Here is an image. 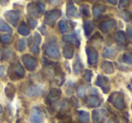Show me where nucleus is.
Wrapping results in <instances>:
<instances>
[{
  "label": "nucleus",
  "instance_id": "1",
  "mask_svg": "<svg viewBox=\"0 0 132 123\" xmlns=\"http://www.w3.org/2000/svg\"><path fill=\"white\" fill-rule=\"evenodd\" d=\"M109 102L111 103L115 109L119 110H124L126 109L124 94L119 92H114L109 97Z\"/></svg>",
  "mask_w": 132,
  "mask_h": 123
},
{
  "label": "nucleus",
  "instance_id": "2",
  "mask_svg": "<svg viewBox=\"0 0 132 123\" xmlns=\"http://www.w3.org/2000/svg\"><path fill=\"white\" fill-rule=\"evenodd\" d=\"M9 76L12 80L22 79L24 76V70L23 66L19 63H15L10 66L9 68Z\"/></svg>",
  "mask_w": 132,
  "mask_h": 123
},
{
  "label": "nucleus",
  "instance_id": "3",
  "mask_svg": "<svg viewBox=\"0 0 132 123\" xmlns=\"http://www.w3.org/2000/svg\"><path fill=\"white\" fill-rule=\"evenodd\" d=\"M44 53L49 58L52 59H59L60 57V50L58 46L53 43H49L44 47Z\"/></svg>",
  "mask_w": 132,
  "mask_h": 123
},
{
  "label": "nucleus",
  "instance_id": "4",
  "mask_svg": "<svg viewBox=\"0 0 132 123\" xmlns=\"http://www.w3.org/2000/svg\"><path fill=\"white\" fill-rule=\"evenodd\" d=\"M61 11L58 9H54L49 11L45 14V17H44V22L45 24H47L50 26H54V23L56 22V20H58V18L61 17Z\"/></svg>",
  "mask_w": 132,
  "mask_h": 123
},
{
  "label": "nucleus",
  "instance_id": "5",
  "mask_svg": "<svg viewBox=\"0 0 132 123\" xmlns=\"http://www.w3.org/2000/svg\"><path fill=\"white\" fill-rule=\"evenodd\" d=\"M23 63H24V67L27 69L28 71H33L35 70V68L37 67V61L35 57L31 56L29 54H24L22 57Z\"/></svg>",
  "mask_w": 132,
  "mask_h": 123
},
{
  "label": "nucleus",
  "instance_id": "6",
  "mask_svg": "<svg viewBox=\"0 0 132 123\" xmlns=\"http://www.w3.org/2000/svg\"><path fill=\"white\" fill-rule=\"evenodd\" d=\"M44 116L43 111L37 107L33 108L30 114V122L31 123H44Z\"/></svg>",
  "mask_w": 132,
  "mask_h": 123
},
{
  "label": "nucleus",
  "instance_id": "7",
  "mask_svg": "<svg viewBox=\"0 0 132 123\" xmlns=\"http://www.w3.org/2000/svg\"><path fill=\"white\" fill-rule=\"evenodd\" d=\"M44 92V86L40 84H33L30 85V86L26 87V94L29 97H35V96H38L41 95Z\"/></svg>",
  "mask_w": 132,
  "mask_h": 123
},
{
  "label": "nucleus",
  "instance_id": "8",
  "mask_svg": "<svg viewBox=\"0 0 132 123\" xmlns=\"http://www.w3.org/2000/svg\"><path fill=\"white\" fill-rule=\"evenodd\" d=\"M95 84L97 86H99L100 88H101V90L103 91L104 93H108L110 92V80L106 76L99 75L95 81Z\"/></svg>",
  "mask_w": 132,
  "mask_h": 123
},
{
  "label": "nucleus",
  "instance_id": "9",
  "mask_svg": "<svg viewBox=\"0 0 132 123\" xmlns=\"http://www.w3.org/2000/svg\"><path fill=\"white\" fill-rule=\"evenodd\" d=\"M108 112L104 109H100V110H94L92 111V121L93 123H101L106 119Z\"/></svg>",
  "mask_w": 132,
  "mask_h": 123
},
{
  "label": "nucleus",
  "instance_id": "10",
  "mask_svg": "<svg viewBox=\"0 0 132 123\" xmlns=\"http://www.w3.org/2000/svg\"><path fill=\"white\" fill-rule=\"evenodd\" d=\"M101 97L98 96V94H92V95H90L86 100H85V103L86 105L89 107V108H96V107H99L100 105L101 104Z\"/></svg>",
  "mask_w": 132,
  "mask_h": 123
},
{
  "label": "nucleus",
  "instance_id": "11",
  "mask_svg": "<svg viewBox=\"0 0 132 123\" xmlns=\"http://www.w3.org/2000/svg\"><path fill=\"white\" fill-rule=\"evenodd\" d=\"M86 53L88 57V63L90 65H95L98 62V53L94 48L87 46Z\"/></svg>",
  "mask_w": 132,
  "mask_h": 123
},
{
  "label": "nucleus",
  "instance_id": "12",
  "mask_svg": "<svg viewBox=\"0 0 132 123\" xmlns=\"http://www.w3.org/2000/svg\"><path fill=\"white\" fill-rule=\"evenodd\" d=\"M116 24H116V21L114 19H109V20L101 22L99 24V28L103 33H109L116 27Z\"/></svg>",
  "mask_w": 132,
  "mask_h": 123
},
{
  "label": "nucleus",
  "instance_id": "13",
  "mask_svg": "<svg viewBox=\"0 0 132 123\" xmlns=\"http://www.w3.org/2000/svg\"><path fill=\"white\" fill-rule=\"evenodd\" d=\"M7 22H9L10 24H12L13 26H16L17 22L19 21L20 18V13L18 11H15V10H11V11H7L5 14Z\"/></svg>",
  "mask_w": 132,
  "mask_h": 123
},
{
  "label": "nucleus",
  "instance_id": "14",
  "mask_svg": "<svg viewBox=\"0 0 132 123\" xmlns=\"http://www.w3.org/2000/svg\"><path fill=\"white\" fill-rule=\"evenodd\" d=\"M41 41H42L41 35L38 33H35L33 37V44H31V47H30V50L33 53H35V54L39 53V52H40L39 45L41 44Z\"/></svg>",
  "mask_w": 132,
  "mask_h": 123
},
{
  "label": "nucleus",
  "instance_id": "15",
  "mask_svg": "<svg viewBox=\"0 0 132 123\" xmlns=\"http://www.w3.org/2000/svg\"><path fill=\"white\" fill-rule=\"evenodd\" d=\"M107 7L106 6L102 4H96L94 5L93 6V9H92V12H93V15H94V18L95 19H98L99 17H101L103 13L106 11Z\"/></svg>",
  "mask_w": 132,
  "mask_h": 123
},
{
  "label": "nucleus",
  "instance_id": "16",
  "mask_svg": "<svg viewBox=\"0 0 132 123\" xmlns=\"http://www.w3.org/2000/svg\"><path fill=\"white\" fill-rule=\"evenodd\" d=\"M63 41L69 44H72V45H75V46L80 45V40L77 37V35H76V34L74 33L68 35H65L63 37Z\"/></svg>",
  "mask_w": 132,
  "mask_h": 123
},
{
  "label": "nucleus",
  "instance_id": "17",
  "mask_svg": "<svg viewBox=\"0 0 132 123\" xmlns=\"http://www.w3.org/2000/svg\"><path fill=\"white\" fill-rule=\"evenodd\" d=\"M67 15H70V17H75V18H79L80 17L79 12H78L77 8L75 7V6H74L72 1H69L67 3Z\"/></svg>",
  "mask_w": 132,
  "mask_h": 123
},
{
  "label": "nucleus",
  "instance_id": "18",
  "mask_svg": "<svg viewBox=\"0 0 132 123\" xmlns=\"http://www.w3.org/2000/svg\"><path fill=\"white\" fill-rule=\"evenodd\" d=\"M72 67H73V72L76 75H78V74H80L81 72H82L83 63H81V58H80L79 55H76L75 60H74V62H73V66Z\"/></svg>",
  "mask_w": 132,
  "mask_h": 123
},
{
  "label": "nucleus",
  "instance_id": "19",
  "mask_svg": "<svg viewBox=\"0 0 132 123\" xmlns=\"http://www.w3.org/2000/svg\"><path fill=\"white\" fill-rule=\"evenodd\" d=\"M62 54L66 59H72L74 54V48L72 44H66L62 49Z\"/></svg>",
  "mask_w": 132,
  "mask_h": 123
},
{
  "label": "nucleus",
  "instance_id": "20",
  "mask_svg": "<svg viewBox=\"0 0 132 123\" xmlns=\"http://www.w3.org/2000/svg\"><path fill=\"white\" fill-rule=\"evenodd\" d=\"M114 39L115 41L118 43L119 44H125L127 42V37H126V34L123 31H118L117 33L114 35Z\"/></svg>",
  "mask_w": 132,
  "mask_h": 123
},
{
  "label": "nucleus",
  "instance_id": "21",
  "mask_svg": "<svg viewBox=\"0 0 132 123\" xmlns=\"http://www.w3.org/2000/svg\"><path fill=\"white\" fill-rule=\"evenodd\" d=\"M101 69L103 70V72L105 73H108V74H111L114 72V66H113V63L109 62V61H105L103 62L102 64H101Z\"/></svg>",
  "mask_w": 132,
  "mask_h": 123
},
{
  "label": "nucleus",
  "instance_id": "22",
  "mask_svg": "<svg viewBox=\"0 0 132 123\" xmlns=\"http://www.w3.org/2000/svg\"><path fill=\"white\" fill-rule=\"evenodd\" d=\"M5 92H6V95L8 99L12 100L15 96V87L13 83H8L6 85V89H5Z\"/></svg>",
  "mask_w": 132,
  "mask_h": 123
},
{
  "label": "nucleus",
  "instance_id": "23",
  "mask_svg": "<svg viewBox=\"0 0 132 123\" xmlns=\"http://www.w3.org/2000/svg\"><path fill=\"white\" fill-rule=\"evenodd\" d=\"M28 13L34 17H40V13H39L38 9L35 3H30L28 5Z\"/></svg>",
  "mask_w": 132,
  "mask_h": 123
},
{
  "label": "nucleus",
  "instance_id": "24",
  "mask_svg": "<svg viewBox=\"0 0 132 123\" xmlns=\"http://www.w3.org/2000/svg\"><path fill=\"white\" fill-rule=\"evenodd\" d=\"M78 113V120L81 123H87L90 119V115L88 112L84 111V110H79Z\"/></svg>",
  "mask_w": 132,
  "mask_h": 123
},
{
  "label": "nucleus",
  "instance_id": "25",
  "mask_svg": "<svg viewBox=\"0 0 132 123\" xmlns=\"http://www.w3.org/2000/svg\"><path fill=\"white\" fill-rule=\"evenodd\" d=\"M117 54V51L113 47H108L103 52V57L105 58H113Z\"/></svg>",
  "mask_w": 132,
  "mask_h": 123
},
{
  "label": "nucleus",
  "instance_id": "26",
  "mask_svg": "<svg viewBox=\"0 0 132 123\" xmlns=\"http://www.w3.org/2000/svg\"><path fill=\"white\" fill-rule=\"evenodd\" d=\"M61 94H62V91H61L60 89L53 88L51 91H50V93H49L48 98H50L52 101H53V100H55V99H58V98L61 96Z\"/></svg>",
  "mask_w": 132,
  "mask_h": 123
},
{
  "label": "nucleus",
  "instance_id": "27",
  "mask_svg": "<svg viewBox=\"0 0 132 123\" xmlns=\"http://www.w3.org/2000/svg\"><path fill=\"white\" fill-rule=\"evenodd\" d=\"M18 33L22 35H28L30 34V28L26 26L24 23H22L20 26H18Z\"/></svg>",
  "mask_w": 132,
  "mask_h": 123
},
{
  "label": "nucleus",
  "instance_id": "28",
  "mask_svg": "<svg viewBox=\"0 0 132 123\" xmlns=\"http://www.w3.org/2000/svg\"><path fill=\"white\" fill-rule=\"evenodd\" d=\"M83 29H84L85 35L87 36H89L90 35V33L92 32V30H93V24H92V23L90 22V21L85 22L84 24H83Z\"/></svg>",
  "mask_w": 132,
  "mask_h": 123
},
{
  "label": "nucleus",
  "instance_id": "29",
  "mask_svg": "<svg viewBox=\"0 0 132 123\" xmlns=\"http://www.w3.org/2000/svg\"><path fill=\"white\" fill-rule=\"evenodd\" d=\"M0 30L3 32H7V33H11L12 32V28L1 19H0Z\"/></svg>",
  "mask_w": 132,
  "mask_h": 123
},
{
  "label": "nucleus",
  "instance_id": "30",
  "mask_svg": "<svg viewBox=\"0 0 132 123\" xmlns=\"http://www.w3.org/2000/svg\"><path fill=\"white\" fill-rule=\"evenodd\" d=\"M26 39H20L18 40V42L16 43V48L18 51L22 52L26 49Z\"/></svg>",
  "mask_w": 132,
  "mask_h": 123
},
{
  "label": "nucleus",
  "instance_id": "31",
  "mask_svg": "<svg viewBox=\"0 0 132 123\" xmlns=\"http://www.w3.org/2000/svg\"><path fill=\"white\" fill-rule=\"evenodd\" d=\"M123 62L128 64H132V53H125L123 54Z\"/></svg>",
  "mask_w": 132,
  "mask_h": 123
},
{
  "label": "nucleus",
  "instance_id": "32",
  "mask_svg": "<svg viewBox=\"0 0 132 123\" xmlns=\"http://www.w3.org/2000/svg\"><path fill=\"white\" fill-rule=\"evenodd\" d=\"M59 28H60V31L62 33H66L69 30V26L65 21L62 20L59 22Z\"/></svg>",
  "mask_w": 132,
  "mask_h": 123
},
{
  "label": "nucleus",
  "instance_id": "33",
  "mask_svg": "<svg viewBox=\"0 0 132 123\" xmlns=\"http://www.w3.org/2000/svg\"><path fill=\"white\" fill-rule=\"evenodd\" d=\"M120 15L124 20L126 21H130L132 19V15L130 12H128V10H123L120 12Z\"/></svg>",
  "mask_w": 132,
  "mask_h": 123
},
{
  "label": "nucleus",
  "instance_id": "34",
  "mask_svg": "<svg viewBox=\"0 0 132 123\" xmlns=\"http://www.w3.org/2000/svg\"><path fill=\"white\" fill-rule=\"evenodd\" d=\"M12 39H13V37H12L11 35H2V36L0 37V40H1V42H2L3 44H10V43L12 42Z\"/></svg>",
  "mask_w": 132,
  "mask_h": 123
},
{
  "label": "nucleus",
  "instance_id": "35",
  "mask_svg": "<svg viewBox=\"0 0 132 123\" xmlns=\"http://www.w3.org/2000/svg\"><path fill=\"white\" fill-rule=\"evenodd\" d=\"M92 72L90 70H85L84 73H83V79L85 80L86 81L90 83L92 81Z\"/></svg>",
  "mask_w": 132,
  "mask_h": 123
},
{
  "label": "nucleus",
  "instance_id": "36",
  "mask_svg": "<svg viewBox=\"0 0 132 123\" xmlns=\"http://www.w3.org/2000/svg\"><path fill=\"white\" fill-rule=\"evenodd\" d=\"M81 14H82L84 17H90V7H89L88 5H82V6H81Z\"/></svg>",
  "mask_w": 132,
  "mask_h": 123
},
{
  "label": "nucleus",
  "instance_id": "37",
  "mask_svg": "<svg viewBox=\"0 0 132 123\" xmlns=\"http://www.w3.org/2000/svg\"><path fill=\"white\" fill-rule=\"evenodd\" d=\"M77 92H78V95H79V97L83 98L85 96V93H86V87H85L84 85L79 87V88H78Z\"/></svg>",
  "mask_w": 132,
  "mask_h": 123
},
{
  "label": "nucleus",
  "instance_id": "38",
  "mask_svg": "<svg viewBox=\"0 0 132 123\" xmlns=\"http://www.w3.org/2000/svg\"><path fill=\"white\" fill-rule=\"evenodd\" d=\"M35 4H36L37 9H38L39 13H40V14L44 13V9H45V5H44L43 2H37V3H35Z\"/></svg>",
  "mask_w": 132,
  "mask_h": 123
},
{
  "label": "nucleus",
  "instance_id": "39",
  "mask_svg": "<svg viewBox=\"0 0 132 123\" xmlns=\"http://www.w3.org/2000/svg\"><path fill=\"white\" fill-rule=\"evenodd\" d=\"M70 109L69 107V102L67 101H63L61 104V110L62 111H67Z\"/></svg>",
  "mask_w": 132,
  "mask_h": 123
},
{
  "label": "nucleus",
  "instance_id": "40",
  "mask_svg": "<svg viewBox=\"0 0 132 123\" xmlns=\"http://www.w3.org/2000/svg\"><path fill=\"white\" fill-rule=\"evenodd\" d=\"M131 1L132 0H119V7H126V6H128L130 4Z\"/></svg>",
  "mask_w": 132,
  "mask_h": 123
},
{
  "label": "nucleus",
  "instance_id": "41",
  "mask_svg": "<svg viewBox=\"0 0 132 123\" xmlns=\"http://www.w3.org/2000/svg\"><path fill=\"white\" fill-rule=\"evenodd\" d=\"M28 24H29V26H30V27H31V28H35V26H36V24H37V22H36V20H35V19L29 18V19H28Z\"/></svg>",
  "mask_w": 132,
  "mask_h": 123
},
{
  "label": "nucleus",
  "instance_id": "42",
  "mask_svg": "<svg viewBox=\"0 0 132 123\" xmlns=\"http://www.w3.org/2000/svg\"><path fill=\"white\" fill-rule=\"evenodd\" d=\"M127 35H128V40L132 43V26H128V29H127Z\"/></svg>",
  "mask_w": 132,
  "mask_h": 123
},
{
  "label": "nucleus",
  "instance_id": "43",
  "mask_svg": "<svg viewBox=\"0 0 132 123\" xmlns=\"http://www.w3.org/2000/svg\"><path fill=\"white\" fill-rule=\"evenodd\" d=\"M119 123H128V119H127L126 117L123 116V117H120L119 119Z\"/></svg>",
  "mask_w": 132,
  "mask_h": 123
},
{
  "label": "nucleus",
  "instance_id": "44",
  "mask_svg": "<svg viewBox=\"0 0 132 123\" xmlns=\"http://www.w3.org/2000/svg\"><path fill=\"white\" fill-rule=\"evenodd\" d=\"M5 74V66H0V76H4Z\"/></svg>",
  "mask_w": 132,
  "mask_h": 123
},
{
  "label": "nucleus",
  "instance_id": "45",
  "mask_svg": "<svg viewBox=\"0 0 132 123\" xmlns=\"http://www.w3.org/2000/svg\"><path fill=\"white\" fill-rule=\"evenodd\" d=\"M52 5H58L60 3V0H48Z\"/></svg>",
  "mask_w": 132,
  "mask_h": 123
},
{
  "label": "nucleus",
  "instance_id": "46",
  "mask_svg": "<svg viewBox=\"0 0 132 123\" xmlns=\"http://www.w3.org/2000/svg\"><path fill=\"white\" fill-rule=\"evenodd\" d=\"M108 2L110 3L111 5H113V6H115V5L118 4V0H108Z\"/></svg>",
  "mask_w": 132,
  "mask_h": 123
},
{
  "label": "nucleus",
  "instance_id": "47",
  "mask_svg": "<svg viewBox=\"0 0 132 123\" xmlns=\"http://www.w3.org/2000/svg\"><path fill=\"white\" fill-rule=\"evenodd\" d=\"M40 31H41V33L43 34V35H45L46 34V31L44 30V26H42L40 27Z\"/></svg>",
  "mask_w": 132,
  "mask_h": 123
},
{
  "label": "nucleus",
  "instance_id": "48",
  "mask_svg": "<svg viewBox=\"0 0 132 123\" xmlns=\"http://www.w3.org/2000/svg\"><path fill=\"white\" fill-rule=\"evenodd\" d=\"M7 3H8V0H0V4L3 5V6L6 5Z\"/></svg>",
  "mask_w": 132,
  "mask_h": 123
},
{
  "label": "nucleus",
  "instance_id": "49",
  "mask_svg": "<svg viewBox=\"0 0 132 123\" xmlns=\"http://www.w3.org/2000/svg\"><path fill=\"white\" fill-rule=\"evenodd\" d=\"M3 112H4V110H3V107L1 106V105H0V116L2 115Z\"/></svg>",
  "mask_w": 132,
  "mask_h": 123
},
{
  "label": "nucleus",
  "instance_id": "50",
  "mask_svg": "<svg viewBox=\"0 0 132 123\" xmlns=\"http://www.w3.org/2000/svg\"><path fill=\"white\" fill-rule=\"evenodd\" d=\"M128 88H129V89H130V91L132 92V80H131V84L128 85Z\"/></svg>",
  "mask_w": 132,
  "mask_h": 123
},
{
  "label": "nucleus",
  "instance_id": "51",
  "mask_svg": "<svg viewBox=\"0 0 132 123\" xmlns=\"http://www.w3.org/2000/svg\"><path fill=\"white\" fill-rule=\"evenodd\" d=\"M108 123H116V122L113 120V119H110V120H109V121H108Z\"/></svg>",
  "mask_w": 132,
  "mask_h": 123
},
{
  "label": "nucleus",
  "instance_id": "52",
  "mask_svg": "<svg viewBox=\"0 0 132 123\" xmlns=\"http://www.w3.org/2000/svg\"><path fill=\"white\" fill-rule=\"evenodd\" d=\"M75 1H76V2H77V3H79V2H81V0H75Z\"/></svg>",
  "mask_w": 132,
  "mask_h": 123
},
{
  "label": "nucleus",
  "instance_id": "53",
  "mask_svg": "<svg viewBox=\"0 0 132 123\" xmlns=\"http://www.w3.org/2000/svg\"><path fill=\"white\" fill-rule=\"evenodd\" d=\"M90 1H95V0H90Z\"/></svg>",
  "mask_w": 132,
  "mask_h": 123
},
{
  "label": "nucleus",
  "instance_id": "54",
  "mask_svg": "<svg viewBox=\"0 0 132 123\" xmlns=\"http://www.w3.org/2000/svg\"><path fill=\"white\" fill-rule=\"evenodd\" d=\"M131 109H132V104H131Z\"/></svg>",
  "mask_w": 132,
  "mask_h": 123
},
{
  "label": "nucleus",
  "instance_id": "55",
  "mask_svg": "<svg viewBox=\"0 0 132 123\" xmlns=\"http://www.w3.org/2000/svg\"><path fill=\"white\" fill-rule=\"evenodd\" d=\"M60 123H64V122H60Z\"/></svg>",
  "mask_w": 132,
  "mask_h": 123
}]
</instances>
